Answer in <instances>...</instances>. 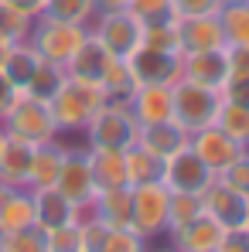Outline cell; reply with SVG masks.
Returning <instances> with one entry per match:
<instances>
[{
    "mask_svg": "<svg viewBox=\"0 0 249 252\" xmlns=\"http://www.w3.org/2000/svg\"><path fill=\"white\" fill-rule=\"evenodd\" d=\"M69 79V72H65V65H55V62H38V68H35V75L28 79L24 85V92L28 95H35V99H41V102H51V95L65 85Z\"/></svg>",
    "mask_w": 249,
    "mask_h": 252,
    "instance_id": "obj_27",
    "label": "cell"
},
{
    "mask_svg": "<svg viewBox=\"0 0 249 252\" xmlns=\"http://www.w3.org/2000/svg\"><path fill=\"white\" fill-rule=\"evenodd\" d=\"M0 143H3V126H0Z\"/></svg>",
    "mask_w": 249,
    "mask_h": 252,
    "instance_id": "obj_49",
    "label": "cell"
},
{
    "mask_svg": "<svg viewBox=\"0 0 249 252\" xmlns=\"http://www.w3.org/2000/svg\"><path fill=\"white\" fill-rule=\"evenodd\" d=\"M89 38V24H72V21H58V17H35L28 41L41 55L44 62L55 65H69V58L79 51Z\"/></svg>",
    "mask_w": 249,
    "mask_h": 252,
    "instance_id": "obj_2",
    "label": "cell"
},
{
    "mask_svg": "<svg viewBox=\"0 0 249 252\" xmlns=\"http://www.w3.org/2000/svg\"><path fill=\"white\" fill-rule=\"evenodd\" d=\"M222 235H225V228H222L208 211H202V215L191 218L188 225L167 232V246L178 249V252H215L218 242H222Z\"/></svg>",
    "mask_w": 249,
    "mask_h": 252,
    "instance_id": "obj_14",
    "label": "cell"
},
{
    "mask_svg": "<svg viewBox=\"0 0 249 252\" xmlns=\"http://www.w3.org/2000/svg\"><path fill=\"white\" fill-rule=\"evenodd\" d=\"M35 225V198L28 188H14L10 198L0 205V228L3 232H17V228H28Z\"/></svg>",
    "mask_w": 249,
    "mask_h": 252,
    "instance_id": "obj_26",
    "label": "cell"
},
{
    "mask_svg": "<svg viewBox=\"0 0 249 252\" xmlns=\"http://www.w3.org/2000/svg\"><path fill=\"white\" fill-rule=\"evenodd\" d=\"M130 205H133V194H130V184L120 188H103L92 201V215L103 218L106 225L113 228H130Z\"/></svg>",
    "mask_w": 249,
    "mask_h": 252,
    "instance_id": "obj_22",
    "label": "cell"
},
{
    "mask_svg": "<svg viewBox=\"0 0 249 252\" xmlns=\"http://www.w3.org/2000/svg\"><path fill=\"white\" fill-rule=\"evenodd\" d=\"M0 239H3V228H0Z\"/></svg>",
    "mask_w": 249,
    "mask_h": 252,
    "instance_id": "obj_50",
    "label": "cell"
},
{
    "mask_svg": "<svg viewBox=\"0 0 249 252\" xmlns=\"http://www.w3.org/2000/svg\"><path fill=\"white\" fill-rule=\"evenodd\" d=\"M188 140H191V133L178 123V120H161V123L140 126V140H137V143H140V147H147L154 157L167 160L171 154L184 150V147H188Z\"/></svg>",
    "mask_w": 249,
    "mask_h": 252,
    "instance_id": "obj_19",
    "label": "cell"
},
{
    "mask_svg": "<svg viewBox=\"0 0 249 252\" xmlns=\"http://www.w3.org/2000/svg\"><path fill=\"white\" fill-rule=\"evenodd\" d=\"M0 252H48V246H44V232L38 228V225L17 228V232H3Z\"/></svg>",
    "mask_w": 249,
    "mask_h": 252,
    "instance_id": "obj_33",
    "label": "cell"
},
{
    "mask_svg": "<svg viewBox=\"0 0 249 252\" xmlns=\"http://www.w3.org/2000/svg\"><path fill=\"white\" fill-rule=\"evenodd\" d=\"M215 126H218L222 133H229L239 147L249 150V109L246 106H236V102H225V99H222L218 116H215Z\"/></svg>",
    "mask_w": 249,
    "mask_h": 252,
    "instance_id": "obj_30",
    "label": "cell"
},
{
    "mask_svg": "<svg viewBox=\"0 0 249 252\" xmlns=\"http://www.w3.org/2000/svg\"><path fill=\"white\" fill-rule=\"evenodd\" d=\"M0 126H3L7 136L24 140V143H31V147L48 143V140L58 136V126H55V116H51L48 102L35 99V95H28V92L17 95V102H14L10 113L0 120Z\"/></svg>",
    "mask_w": 249,
    "mask_h": 252,
    "instance_id": "obj_4",
    "label": "cell"
},
{
    "mask_svg": "<svg viewBox=\"0 0 249 252\" xmlns=\"http://www.w3.org/2000/svg\"><path fill=\"white\" fill-rule=\"evenodd\" d=\"M31 24H35V17H28V14H21L17 7H10V3L0 0V34H3V38H10V41H28Z\"/></svg>",
    "mask_w": 249,
    "mask_h": 252,
    "instance_id": "obj_35",
    "label": "cell"
},
{
    "mask_svg": "<svg viewBox=\"0 0 249 252\" xmlns=\"http://www.w3.org/2000/svg\"><path fill=\"white\" fill-rule=\"evenodd\" d=\"M123 164H126V184H130V188L147 184V181H161V174H164V160L154 157V154H150L147 147H140V143H133V147L123 150Z\"/></svg>",
    "mask_w": 249,
    "mask_h": 252,
    "instance_id": "obj_23",
    "label": "cell"
},
{
    "mask_svg": "<svg viewBox=\"0 0 249 252\" xmlns=\"http://www.w3.org/2000/svg\"><path fill=\"white\" fill-rule=\"evenodd\" d=\"M222 3H246V0H222Z\"/></svg>",
    "mask_w": 249,
    "mask_h": 252,
    "instance_id": "obj_48",
    "label": "cell"
},
{
    "mask_svg": "<svg viewBox=\"0 0 249 252\" xmlns=\"http://www.w3.org/2000/svg\"><path fill=\"white\" fill-rule=\"evenodd\" d=\"M126 68L133 72L137 85H174L181 79V55L150 48V44H137L126 55Z\"/></svg>",
    "mask_w": 249,
    "mask_h": 252,
    "instance_id": "obj_10",
    "label": "cell"
},
{
    "mask_svg": "<svg viewBox=\"0 0 249 252\" xmlns=\"http://www.w3.org/2000/svg\"><path fill=\"white\" fill-rule=\"evenodd\" d=\"M181 79L222 92V85L229 79V51H225V44L208 48V51H184L181 55Z\"/></svg>",
    "mask_w": 249,
    "mask_h": 252,
    "instance_id": "obj_12",
    "label": "cell"
},
{
    "mask_svg": "<svg viewBox=\"0 0 249 252\" xmlns=\"http://www.w3.org/2000/svg\"><path fill=\"white\" fill-rule=\"evenodd\" d=\"M202 194H184V191H171V201H167V232L188 225L191 218L202 215Z\"/></svg>",
    "mask_w": 249,
    "mask_h": 252,
    "instance_id": "obj_32",
    "label": "cell"
},
{
    "mask_svg": "<svg viewBox=\"0 0 249 252\" xmlns=\"http://www.w3.org/2000/svg\"><path fill=\"white\" fill-rule=\"evenodd\" d=\"M126 10L140 21V24H157L174 17V3L171 0H126Z\"/></svg>",
    "mask_w": 249,
    "mask_h": 252,
    "instance_id": "obj_37",
    "label": "cell"
},
{
    "mask_svg": "<svg viewBox=\"0 0 249 252\" xmlns=\"http://www.w3.org/2000/svg\"><path fill=\"white\" fill-rule=\"evenodd\" d=\"M171 92H174V113H171V120H178L188 133L215 123L218 106H222V92L205 89V85H198V82H188V79H178V82L171 85Z\"/></svg>",
    "mask_w": 249,
    "mask_h": 252,
    "instance_id": "obj_6",
    "label": "cell"
},
{
    "mask_svg": "<svg viewBox=\"0 0 249 252\" xmlns=\"http://www.w3.org/2000/svg\"><path fill=\"white\" fill-rule=\"evenodd\" d=\"M65 140L55 136L48 143H38L35 154H31V170H28V191H38V188H51L55 177H58V167L65 160Z\"/></svg>",
    "mask_w": 249,
    "mask_h": 252,
    "instance_id": "obj_20",
    "label": "cell"
},
{
    "mask_svg": "<svg viewBox=\"0 0 249 252\" xmlns=\"http://www.w3.org/2000/svg\"><path fill=\"white\" fill-rule=\"evenodd\" d=\"M147 252H178V249H171V246H164V249H147Z\"/></svg>",
    "mask_w": 249,
    "mask_h": 252,
    "instance_id": "obj_47",
    "label": "cell"
},
{
    "mask_svg": "<svg viewBox=\"0 0 249 252\" xmlns=\"http://www.w3.org/2000/svg\"><path fill=\"white\" fill-rule=\"evenodd\" d=\"M85 147H99V150H126L140 140V123L123 102H106L89 126L82 129Z\"/></svg>",
    "mask_w": 249,
    "mask_h": 252,
    "instance_id": "obj_3",
    "label": "cell"
},
{
    "mask_svg": "<svg viewBox=\"0 0 249 252\" xmlns=\"http://www.w3.org/2000/svg\"><path fill=\"white\" fill-rule=\"evenodd\" d=\"M3 3L17 7V10L28 14V17H41V10H44V0H3Z\"/></svg>",
    "mask_w": 249,
    "mask_h": 252,
    "instance_id": "obj_43",
    "label": "cell"
},
{
    "mask_svg": "<svg viewBox=\"0 0 249 252\" xmlns=\"http://www.w3.org/2000/svg\"><path fill=\"white\" fill-rule=\"evenodd\" d=\"M31 198H35V225L41 232H51V228L69 225V221H79V205L69 201L55 184L31 191Z\"/></svg>",
    "mask_w": 249,
    "mask_h": 252,
    "instance_id": "obj_15",
    "label": "cell"
},
{
    "mask_svg": "<svg viewBox=\"0 0 249 252\" xmlns=\"http://www.w3.org/2000/svg\"><path fill=\"white\" fill-rule=\"evenodd\" d=\"M65 147H69V150H65V160H62V167H58L55 188H58L69 201H75L79 208H89V205L96 201V194H99V184H96L92 164H89V147H85V143H79V147L65 143Z\"/></svg>",
    "mask_w": 249,
    "mask_h": 252,
    "instance_id": "obj_7",
    "label": "cell"
},
{
    "mask_svg": "<svg viewBox=\"0 0 249 252\" xmlns=\"http://www.w3.org/2000/svg\"><path fill=\"white\" fill-rule=\"evenodd\" d=\"M229 188H236V191H243V194H249V150H243L229 167L218 174Z\"/></svg>",
    "mask_w": 249,
    "mask_h": 252,
    "instance_id": "obj_38",
    "label": "cell"
},
{
    "mask_svg": "<svg viewBox=\"0 0 249 252\" xmlns=\"http://www.w3.org/2000/svg\"><path fill=\"white\" fill-rule=\"evenodd\" d=\"M188 147H191V150L205 160L208 167L215 170V177H218L222 170H225L232 160H236V157H239V154H243V150H246V147H239L229 133H222L215 123L195 129V133H191V140H188Z\"/></svg>",
    "mask_w": 249,
    "mask_h": 252,
    "instance_id": "obj_13",
    "label": "cell"
},
{
    "mask_svg": "<svg viewBox=\"0 0 249 252\" xmlns=\"http://www.w3.org/2000/svg\"><path fill=\"white\" fill-rule=\"evenodd\" d=\"M140 44H150V48H161V51H174V55H181L178 17H171V21H157V24H143V38H140Z\"/></svg>",
    "mask_w": 249,
    "mask_h": 252,
    "instance_id": "obj_34",
    "label": "cell"
},
{
    "mask_svg": "<svg viewBox=\"0 0 249 252\" xmlns=\"http://www.w3.org/2000/svg\"><path fill=\"white\" fill-rule=\"evenodd\" d=\"M109 62H113V55L103 48V41H96V38H92V31H89L85 44L72 55V58H69L65 72H69V79L99 85V82H103V75H106V68H109Z\"/></svg>",
    "mask_w": 249,
    "mask_h": 252,
    "instance_id": "obj_18",
    "label": "cell"
},
{
    "mask_svg": "<svg viewBox=\"0 0 249 252\" xmlns=\"http://www.w3.org/2000/svg\"><path fill=\"white\" fill-rule=\"evenodd\" d=\"M10 191H14V188H10V184H3V181H0V205H3V201H7V198H10Z\"/></svg>",
    "mask_w": 249,
    "mask_h": 252,
    "instance_id": "obj_46",
    "label": "cell"
},
{
    "mask_svg": "<svg viewBox=\"0 0 249 252\" xmlns=\"http://www.w3.org/2000/svg\"><path fill=\"white\" fill-rule=\"evenodd\" d=\"M17 95H21V89H17V85H14L7 75H3V72H0V120L10 113V106L17 102Z\"/></svg>",
    "mask_w": 249,
    "mask_h": 252,
    "instance_id": "obj_42",
    "label": "cell"
},
{
    "mask_svg": "<svg viewBox=\"0 0 249 252\" xmlns=\"http://www.w3.org/2000/svg\"><path fill=\"white\" fill-rule=\"evenodd\" d=\"M178 41L181 55L184 51H208V48H222V21L218 14H202V17H178Z\"/></svg>",
    "mask_w": 249,
    "mask_h": 252,
    "instance_id": "obj_17",
    "label": "cell"
},
{
    "mask_svg": "<svg viewBox=\"0 0 249 252\" xmlns=\"http://www.w3.org/2000/svg\"><path fill=\"white\" fill-rule=\"evenodd\" d=\"M174 17H202V14H218L222 0H171Z\"/></svg>",
    "mask_w": 249,
    "mask_h": 252,
    "instance_id": "obj_40",
    "label": "cell"
},
{
    "mask_svg": "<svg viewBox=\"0 0 249 252\" xmlns=\"http://www.w3.org/2000/svg\"><path fill=\"white\" fill-rule=\"evenodd\" d=\"M38 62H41V55L31 48V41H14L10 55H7V58H3V65H0V72H3L10 82L24 92V85H28V79H31V75H35Z\"/></svg>",
    "mask_w": 249,
    "mask_h": 252,
    "instance_id": "obj_25",
    "label": "cell"
},
{
    "mask_svg": "<svg viewBox=\"0 0 249 252\" xmlns=\"http://www.w3.org/2000/svg\"><path fill=\"white\" fill-rule=\"evenodd\" d=\"M215 252H249V228H236V232H225Z\"/></svg>",
    "mask_w": 249,
    "mask_h": 252,
    "instance_id": "obj_41",
    "label": "cell"
},
{
    "mask_svg": "<svg viewBox=\"0 0 249 252\" xmlns=\"http://www.w3.org/2000/svg\"><path fill=\"white\" fill-rule=\"evenodd\" d=\"M225 44H249V0L246 3H222L218 10Z\"/></svg>",
    "mask_w": 249,
    "mask_h": 252,
    "instance_id": "obj_29",
    "label": "cell"
},
{
    "mask_svg": "<svg viewBox=\"0 0 249 252\" xmlns=\"http://www.w3.org/2000/svg\"><path fill=\"white\" fill-rule=\"evenodd\" d=\"M202 208L225 228V232H236V228H246L249 225V194L229 188L222 177H215L208 184V191L202 194Z\"/></svg>",
    "mask_w": 249,
    "mask_h": 252,
    "instance_id": "obj_11",
    "label": "cell"
},
{
    "mask_svg": "<svg viewBox=\"0 0 249 252\" xmlns=\"http://www.w3.org/2000/svg\"><path fill=\"white\" fill-rule=\"evenodd\" d=\"M126 106L140 126L161 123V120H171V113H174V92H171V85H137Z\"/></svg>",
    "mask_w": 249,
    "mask_h": 252,
    "instance_id": "obj_16",
    "label": "cell"
},
{
    "mask_svg": "<svg viewBox=\"0 0 249 252\" xmlns=\"http://www.w3.org/2000/svg\"><path fill=\"white\" fill-rule=\"evenodd\" d=\"M222 99L249 109V72H229V79L222 85Z\"/></svg>",
    "mask_w": 249,
    "mask_h": 252,
    "instance_id": "obj_39",
    "label": "cell"
},
{
    "mask_svg": "<svg viewBox=\"0 0 249 252\" xmlns=\"http://www.w3.org/2000/svg\"><path fill=\"white\" fill-rule=\"evenodd\" d=\"M103 95H106V102H130V95H133V89H137V79H133V72L126 68V58H113L109 62V68H106V75H103Z\"/></svg>",
    "mask_w": 249,
    "mask_h": 252,
    "instance_id": "obj_28",
    "label": "cell"
},
{
    "mask_svg": "<svg viewBox=\"0 0 249 252\" xmlns=\"http://www.w3.org/2000/svg\"><path fill=\"white\" fill-rule=\"evenodd\" d=\"M89 31L96 41H103V48L113 55V58H126L140 38H143V24L130 14V10H106V14H96L89 21Z\"/></svg>",
    "mask_w": 249,
    "mask_h": 252,
    "instance_id": "obj_8",
    "label": "cell"
},
{
    "mask_svg": "<svg viewBox=\"0 0 249 252\" xmlns=\"http://www.w3.org/2000/svg\"><path fill=\"white\" fill-rule=\"evenodd\" d=\"M130 194H133L130 228L137 235H143L147 242L167 235V201H171V191H167L161 181H147V184L130 188Z\"/></svg>",
    "mask_w": 249,
    "mask_h": 252,
    "instance_id": "obj_5",
    "label": "cell"
},
{
    "mask_svg": "<svg viewBox=\"0 0 249 252\" xmlns=\"http://www.w3.org/2000/svg\"><path fill=\"white\" fill-rule=\"evenodd\" d=\"M44 17L72 21V24H89L96 17V0H44Z\"/></svg>",
    "mask_w": 249,
    "mask_h": 252,
    "instance_id": "obj_31",
    "label": "cell"
},
{
    "mask_svg": "<svg viewBox=\"0 0 249 252\" xmlns=\"http://www.w3.org/2000/svg\"><path fill=\"white\" fill-rule=\"evenodd\" d=\"M44 246H48V252H82L79 221H69V225H58V228L44 232Z\"/></svg>",
    "mask_w": 249,
    "mask_h": 252,
    "instance_id": "obj_36",
    "label": "cell"
},
{
    "mask_svg": "<svg viewBox=\"0 0 249 252\" xmlns=\"http://www.w3.org/2000/svg\"><path fill=\"white\" fill-rule=\"evenodd\" d=\"M31 154L35 147L24 140H14L3 133L0 143V181L10 188H28V170H31Z\"/></svg>",
    "mask_w": 249,
    "mask_h": 252,
    "instance_id": "obj_21",
    "label": "cell"
},
{
    "mask_svg": "<svg viewBox=\"0 0 249 252\" xmlns=\"http://www.w3.org/2000/svg\"><path fill=\"white\" fill-rule=\"evenodd\" d=\"M215 181V170L208 167L205 160L184 147L178 154H171L164 160V174H161V184L167 191H184V194H205L208 184Z\"/></svg>",
    "mask_w": 249,
    "mask_h": 252,
    "instance_id": "obj_9",
    "label": "cell"
},
{
    "mask_svg": "<svg viewBox=\"0 0 249 252\" xmlns=\"http://www.w3.org/2000/svg\"><path fill=\"white\" fill-rule=\"evenodd\" d=\"M246 228H249V225H246Z\"/></svg>",
    "mask_w": 249,
    "mask_h": 252,
    "instance_id": "obj_51",
    "label": "cell"
},
{
    "mask_svg": "<svg viewBox=\"0 0 249 252\" xmlns=\"http://www.w3.org/2000/svg\"><path fill=\"white\" fill-rule=\"evenodd\" d=\"M126 0H96V14H106V10H123Z\"/></svg>",
    "mask_w": 249,
    "mask_h": 252,
    "instance_id": "obj_44",
    "label": "cell"
},
{
    "mask_svg": "<svg viewBox=\"0 0 249 252\" xmlns=\"http://www.w3.org/2000/svg\"><path fill=\"white\" fill-rule=\"evenodd\" d=\"M10 48H14V41H10V38H3V34H0V65H3V58H7V55H10Z\"/></svg>",
    "mask_w": 249,
    "mask_h": 252,
    "instance_id": "obj_45",
    "label": "cell"
},
{
    "mask_svg": "<svg viewBox=\"0 0 249 252\" xmlns=\"http://www.w3.org/2000/svg\"><path fill=\"white\" fill-rule=\"evenodd\" d=\"M103 106H106L103 89L99 85H89V82H79V79H65V85L48 102L58 133H82L85 126H89V120Z\"/></svg>",
    "mask_w": 249,
    "mask_h": 252,
    "instance_id": "obj_1",
    "label": "cell"
},
{
    "mask_svg": "<svg viewBox=\"0 0 249 252\" xmlns=\"http://www.w3.org/2000/svg\"><path fill=\"white\" fill-rule=\"evenodd\" d=\"M89 164H92V177L103 188H120L126 184V164H123V150H99L89 147Z\"/></svg>",
    "mask_w": 249,
    "mask_h": 252,
    "instance_id": "obj_24",
    "label": "cell"
}]
</instances>
